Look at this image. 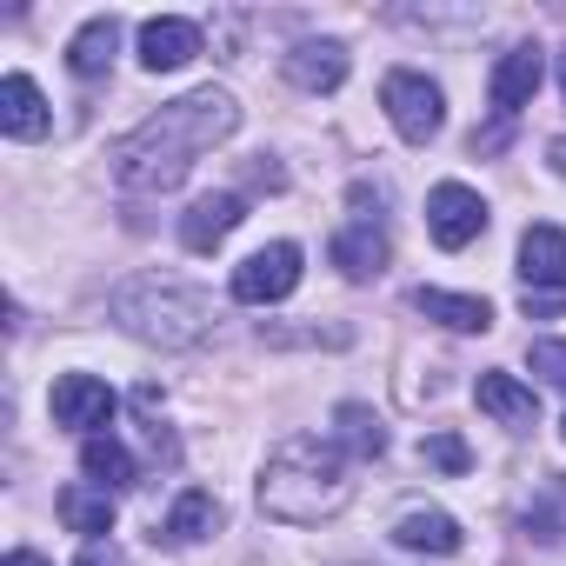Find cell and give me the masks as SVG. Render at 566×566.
Wrapping results in <instances>:
<instances>
[{"mask_svg": "<svg viewBox=\"0 0 566 566\" xmlns=\"http://www.w3.org/2000/svg\"><path fill=\"white\" fill-rule=\"evenodd\" d=\"M233 127H240V101L227 87H193V94L167 101L160 114H147L134 134L114 140V154H107L114 187H127V193H174L193 174V160L207 147H220Z\"/></svg>", "mask_w": 566, "mask_h": 566, "instance_id": "cell-1", "label": "cell"}, {"mask_svg": "<svg viewBox=\"0 0 566 566\" xmlns=\"http://www.w3.org/2000/svg\"><path fill=\"white\" fill-rule=\"evenodd\" d=\"M347 500H354V473H347L340 440L287 433L266 453V467H260V513L280 520V526H321Z\"/></svg>", "mask_w": 566, "mask_h": 566, "instance_id": "cell-2", "label": "cell"}, {"mask_svg": "<svg viewBox=\"0 0 566 566\" xmlns=\"http://www.w3.org/2000/svg\"><path fill=\"white\" fill-rule=\"evenodd\" d=\"M107 314L120 334L147 340V347H200L213 334V301L187 280H167V273H140V280H120L107 294Z\"/></svg>", "mask_w": 566, "mask_h": 566, "instance_id": "cell-3", "label": "cell"}, {"mask_svg": "<svg viewBox=\"0 0 566 566\" xmlns=\"http://www.w3.org/2000/svg\"><path fill=\"white\" fill-rule=\"evenodd\" d=\"M380 107H387V120H394V134L407 147H427L440 134V120H447V94L427 74H413V67H394L380 81Z\"/></svg>", "mask_w": 566, "mask_h": 566, "instance_id": "cell-4", "label": "cell"}, {"mask_svg": "<svg viewBox=\"0 0 566 566\" xmlns=\"http://www.w3.org/2000/svg\"><path fill=\"white\" fill-rule=\"evenodd\" d=\"M294 287H301V247L294 240H273V247H260L233 266V301L240 307H273Z\"/></svg>", "mask_w": 566, "mask_h": 566, "instance_id": "cell-5", "label": "cell"}, {"mask_svg": "<svg viewBox=\"0 0 566 566\" xmlns=\"http://www.w3.org/2000/svg\"><path fill=\"white\" fill-rule=\"evenodd\" d=\"M427 233H433V247H447V253L473 247V240L486 233V200H480L467 180H440V187L427 193Z\"/></svg>", "mask_w": 566, "mask_h": 566, "instance_id": "cell-6", "label": "cell"}, {"mask_svg": "<svg viewBox=\"0 0 566 566\" xmlns=\"http://www.w3.org/2000/svg\"><path fill=\"white\" fill-rule=\"evenodd\" d=\"M114 387L107 380H94V374H61L54 380V427H74V433H101L107 420H114Z\"/></svg>", "mask_w": 566, "mask_h": 566, "instance_id": "cell-7", "label": "cell"}, {"mask_svg": "<svg viewBox=\"0 0 566 566\" xmlns=\"http://www.w3.org/2000/svg\"><path fill=\"white\" fill-rule=\"evenodd\" d=\"M539 81H546V54H539L533 41H526V48H513V54H500L493 81H486V94H493V114H500V120H513L520 107H533Z\"/></svg>", "mask_w": 566, "mask_h": 566, "instance_id": "cell-8", "label": "cell"}, {"mask_svg": "<svg viewBox=\"0 0 566 566\" xmlns=\"http://www.w3.org/2000/svg\"><path fill=\"white\" fill-rule=\"evenodd\" d=\"M193 54H200V28H193V21H180V14L140 21V67H147V74H174V67H187Z\"/></svg>", "mask_w": 566, "mask_h": 566, "instance_id": "cell-9", "label": "cell"}, {"mask_svg": "<svg viewBox=\"0 0 566 566\" xmlns=\"http://www.w3.org/2000/svg\"><path fill=\"white\" fill-rule=\"evenodd\" d=\"M240 220H247V200H240V193H200V200L180 213V247H187V253H213Z\"/></svg>", "mask_w": 566, "mask_h": 566, "instance_id": "cell-10", "label": "cell"}, {"mask_svg": "<svg viewBox=\"0 0 566 566\" xmlns=\"http://www.w3.org/2000/svg\"><path fill=\"white\" fill-rule=\"evenodd\" d=\"M327 253H334V266H340L347 280H380L394 247H387V227H380V220H347Z\"/></svg>", "mask_w": 566, "mask_h": 566, "instance_id": "cell-11", "label": "cell"}, {"mask_svg": "<svg viewBox=\"0 0 566 566\" xmlns=\"http://www.w3.org/2000/svg\"><path fill=\"white\" fill-rule=\"evenodd\" d=\"M280 74H287L301 94H334L347 81V48L340 41H301L294 54H280Z\"/></svg>", "mask_w": 566, "mask_h": 566, "instance_id": "cell-12", "label": "cell"}, {"mask_svg": "<svg viewBox=\"0 0 566 566\" xmlns=\"http://www.w3.org/2000/svg\"><path fill=\"white\" fill-rule=\"evenodd\" d=\"M394 539H400L407 553H433V559H447V553H460V546H467L460 520H453V513H440V506H407V513L394 520Z\"/></svg>", "mask_w": 566, "mask_h": 566, "instance_id": "cell-13", "label": "cell"}, {"mask_svg": "<svg viewBox=\"0 0 566 566\" xmlns=\"http://www.w3.org/2000/svg\"><path fill=\"white\" fill-rule=\"evenodd\" d=\"M213 526H220V500H213L207 486H187V493L167 506V520L154 526V539H160V546H200Z\"/></svg>", "mask_w": 566, "mask_h": 566, "instance_id": "cell-14", "label": "cell"}, {"mask_svg": "<svg viewBox=\"0 0 566 566\" xmlns=\"http://www.w3.org/2000/svg\"><path fill=\"white\" fill-rule=\"evenodd\" d=\"M48 101H41V87L28 81V74H8L0 81V134L8 140H41L48 134Z\"/></svg>", "mask_w": 566, "mask_h": 566, "instance_id": "cell-15", "label": "cell"}, {"mask_svg": "<svg viewBox=\"0 0 566 566\" xmlns=\"http://www.w3.org/2000/svg\"><path fill=\"white\" fill-rule=\"evenodd\" d=\"M473 400H480V413H493V420H500V427H513V433L539 427V400H533V387H520L513 374H480Z\"/></svg>", "mask_w": 566, "mask_h": 566, "instance_id": "cell-16", "label": "cell"}, {"mask_svg": "<svg viewBox=\"0 0 566 566\" xmlns=\"http://www.w3.org/2000/svg\"><path fill=\"white\" fill-rule=\"evenodd\" d=\"M520 280L526 287H566V233L559 227H526L520 233Z\"/></svg>", "mask_w": 566, "mask_h": 566, "instance_id": "cell-17", "label": "cell"}, {"mask_svg": "<svg viewBox=\"0 0 566 566\" xmlns=\"http://www.w3.org/2000/svg\"><path fill=\"white\" fill-rule=\"evenodd\" d=\"M114 54H120V14H94V21L67 41V67H74L81 81H101V74L114 67Z\"/></svg>", "mask_w": 566, "mask_h": 566, "instance_id": "cell-18", "label": "cell"}, {"mask_svg": "<svg viewBox=\"0 0 566 566\" xmlns=\"http://www.w3.org/2000/svg\"><path fill=\"white\" fill-rule=\"evenodd\" d=\"M413 314L453 327V334H486L493 327V307L480 294H440V287H413Z\"/></svg>", "mask_w": 566, "mask_h": 566, "instance_id": "cell-19", "label": "cell"}, {"mask_svg": "<svg viewBox=\"0 0 566 566\" xmlns=\"http://www.w3.org/2000/svg\"><path fill=\"white\" fill-rule=\"evenodd\" d=\"M81 473H87L94 486H107V493H120V486H140V467H134V453H127L114 433H94V440H81Z\"/></svg>", "mask_w": 566, "mask_h": 566, "instance_id": "cell-20", "label": "cell"}, {"mask_svg": "<svg viewBox=\"0 0 566 566\" xmlns=\"http://www.w3.org/2000/svg\"><path fill=\"white\" fill-rule=\"evenodd\" d=\"M334 440H340V453H354V460H380V453H387V427H380V413L360 407V400H340V407H334Z\"/></svg>", "mask_w": 566, "mask_h": 566, "instance_id": "cell-21", "label": "cell"}, {"mask_svg": "<svg viewBox=\"0 0 566 566\" xmlns=\"http://www.w3.org/2000/svg\"><path fill=\"white\" fill-rule=\"evenodd\" d=\"M61 520H67V533L101 539V533H114V493H107V486H94V480L61 486Z\"/></svg>", "mask_w": 566, "mask_h": 566, "instance_id": "cell-22", "label": "cell"}, {"mask_svg": "<svg viewBox=\"0 0 566 566\" xmlns=\"http://www.w3.org/2000/svg\"><path fill=\"white\" fill-rule=\"evenodd\" d=\"M526 533H533V539H546V546H553V539H566V473H553V480L539 486V500L526 506Z\"/></svg>", "mask_w": 566, "mask_h": 566, "instance_id": "cell-23", "label": "cell"}, {"mask_svg": "<svg viewBox=\"0 0 566 566\" xmlns=\"http://www.w3.org/2000/svg\"><path fill=\"white\" fill-rule=\"evenodd\" d=\"M420 460L440 467V473H467V467H473V447H467L460 433H427V440H420Z\"/></svg>", "mask_w": 566, "mask_h": 566, "instance_id": "cell-24", "label": "cell"}, {"mask_svg": "<svg viewBox=\"0 0 566 566\" xmlns=\"http://www.w3.org/2000/svg\"><path fill=\"white\" fill-rule=\"evenodd\" d=\"M526 367H533L546 387H566V340H533V347H526Z\"/></svg>", "mask_w": 566, "mask_h": 566, "instance_id": "cell-25", "label": "cell"}, {"mask_svg": "<svg viewBox=\"0 0 566 566\" xmlns=\"http://www.w3.org/2000/svg\"><path fill=\"white\" fill-rule=\"evenodd\" d=\"M520 314H526V321L566 314V287H526V294H520Z\"/></svg>", "mask_w": 566, "mask_h": 566, "instance_id": "cell-26", "label": "cell"}, {"mask_svg": "<svg viewBox=\"0 0 566 566\" xmlns=\"http://www.w3.org/2000/svg\"><path fill=\"white\" fill-rule=\"evenodd\" d=\"M74 566H127V553H120V546H114V539H87V546H81V559H74Z\"/></svg>", "mask_w": 566, "mask_h": 566, "instance_id": "cell-27", "label": "cell"}, {"mask_svg": "<svg viewBox=\"0 0 566 566\" xmlns=\"http://www.w3.org/2000/svg\"><path fill=\"white\" fill-rule=\"evenodd\" d=\"M0 566H54V559H41V553H34V546H14V553H8V559H0Z\"/></svg>", "mask_w": 566, "mask_h": 566, "instance_id": "cell-28", "label": "cell"}, {"mask_svg": "<svg viewBox=\"0 0 566 566\" xmlns=\"http://www.w3.org/2000/svg\"><path fill=\"white\" fill-rule=\"evenodd\" d=\"M546 160H553V174H559V180H566V134H559V140H553V147H546Z\"/></svg>", "mask_w": 566, "mask_h": 566, "instance_id": "cell-29", "label": "cell"}, {"mask_svg": "<svg viewBox=\"0 0 566 566\" xmlns=\"http://www.w3.org/2000/svg\"><path fill=\"white\" fill-rule=\"evenodd\" d=\"M559 87H566V54H559Z\"/></svg>", "mask_w": 566, "mask_h": 566, "instance_id": "cell-30", "label": "cell"}]
</instances>
